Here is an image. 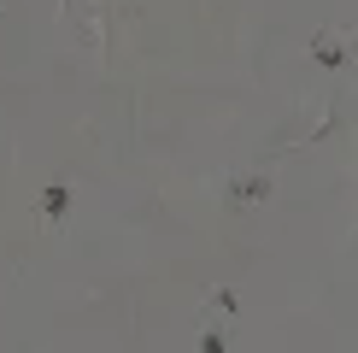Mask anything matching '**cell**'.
Listing matches in <instances>:
<instances>
[{
  "label": "cell",
  "mask_w": 358,
  "mask_h": 353,
  "mask_svg": "<svg viewBox=\"0 0 358 353\" xmlns=\"http://www.w3.org/2000/svg\"><path fill=\"white\" fill-rule=\"evenodd\" d=\"M65 200H71V188L53 183V188H48V212H65Z\"/></svg>",
  "instance_id": "obj_1"
}]
</instances>
